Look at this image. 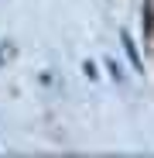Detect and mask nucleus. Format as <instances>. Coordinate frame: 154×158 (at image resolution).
Wrapping results in <instances>:
<instances>
[{
  "mask_svg": "<svg viewBox=\"0 0 154 158\" xmlns=\"http://www.w3.org/2000/svg\"><path fill=\"white\" fill-rule=\"evenodd\" d=\"M120 38H123V48H127V55H130V62H134V65L140 69V55H137V48H134V38H130V35H127V31H123Z\"/></svg>",
  "mask_w": 154,
  "mask_h": 158,
  "instance_id": "nucleus-1",
  "label": "nucleus"
}]
</instances>
